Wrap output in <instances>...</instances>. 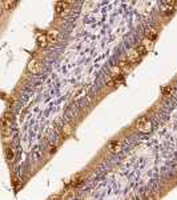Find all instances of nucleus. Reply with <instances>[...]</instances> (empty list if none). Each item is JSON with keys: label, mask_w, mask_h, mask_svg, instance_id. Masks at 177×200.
<instances>
[{"label": "nucleus", "mask_w": 177, "mask_h": 200, "mask_svg": "<svg viewBox=\"0 0 177 200\" xmlns=\"http://www.w3.org/2000/svg\"><path fill=\"white\" fill-rule=\"evenodd\" d=\"M5 155H7V159H8V160H13V152L11 151L9 148L7 149V151H5Z\"/></svg>", "instance_id": "13"}, {"label": "nucleus", "mask_w": 177, "mask_h": 200, "mask_svg": "<svg viewBox=\"0 0 177 200\" xmlns=\"http://www.w3.org/2000/svg\"><path fill=\"white\" fill-rule=\"evenodd\" d=\"M136 128L139 131H141V132H149L152 127H151V123H149L148 120L139 119V120H137V123H136Z\"/></svg>", "instance_id": "1"}, {"label": "nucleus", "mask_w": 177, "mask_h": 200, "mask_svg": "<svg viewBox=\"0 0 177 200\" xmlns=\"http://www.w3.org/2000/svg\"><path fill=\"white\" fill-rule=\"evenodd\" d=\"M121 68H123L125 72H128V71L131 69V65L126 63V62H121Z\"/></svg>", "instance_id": "12"}, {"label": "nucleus", "mask_w": 177, "mask_h": 200, "mask_svg": "<svg viewBox=\"0 0 177 200\" xmlns=\"http://www.w3.org/2000/svg\"><path fill=\"white\" fill-rule=\"evenodd\" d=\"M169 91H172V87H167V88H165V90H164V95H168Z\"/></svg>", "instance_id": "17"}, {"label": "nucleus", "mask_w": 177, "mask_h": 200, "mask_svg": "<svg viewBox=\"0 0 177 200\" xmlns=\"http://www.w3.org/2000/svg\"><path fill=\"white\" fill-rule=\"evenodd\" d=\"M68 5H69V3H67V2H59V3L56 4V12H57L59 15L64 16V15L69 11Z\"/></svg>", "instance_id": "2"}, {"label": "nucleus", "mask_w": 177, "mask_h": 200, "mask_svg": "<svg viewBox=\"0 0 177 200\" xmlns=\"http://www.w3.org/2000/svg\"><path fill=\"white\" fill-rule=\"evenodd\" d=\"M120 75V68L119 67H113L112 68V76H119Z\"/></svg>", "instance_id": "14"}, {"label": "nucleus", "mask_w": 177, "mask_h": 200, "mask_svg": "<svg viewBox=\"0 0 177 200\" xmlns=\"http://www.w3.org/2000/svg\"><path fill=\"white\" fill-rule=\"evenodd\" d=\"M121 149V143L120 142H110L109 143V151L110 152H119Z\"/></svg>", "instance_id": "7"}, {"label": "nucleus", "mask_w": 177, "mask_h": 200, "mask_svg": "<svg viewBox=\"0 0 177 200\" xmlns=\"http://www.w3.org/2000/svg\"><path fill=\"white\" fill-rule=\"evenodd\" d=\"M49 200H60V197H59V196H53V197H51Z\"/></svg>", "instance_id": "18"}, {"label": "nucleus", "mask_w": 177, "mask_h": 200, "mask_svg": "<svg viewBox=\"0 0 177 200\" xmlns=\"http://www.w3.org/2000/svg\"><path fill=\"white\" fill-rule=\"evenodd\" d=\"M2 135H3V140L7 143L12 139V131H11V127H5V128H2Z\"/></svg>", "instance_id": "5"}, {"label": "nucleus", "mask_w": 177, "mask_h": 200, "mask_svg": "<svg viewBox=\"0 0 177 200\" xmlns=\"http://www.w3.org/2000/svg\"><path fill=\"white\" fill-rule=\"evenodd\" d=\"M158 199V195L156 192H149L147 195V200H157Z\"/></svg>", "instance_id": "11"}, {"label": "nucleus", "mask_w": 177, "mask_h": 200, "mask_svg": "<svg viewBox=\"0 0 177 200\" xmlns=\"http://www.w3.org/2000/svg\"><path fill=\"white\" fill-rule=\"evenodd\" d=\"M141 46L144 47V49H145V51H149V49L152 48V40H149V39H144Z\"/></svg>", "instance_id": "10"}, {"label": "nucleus", "mask_w": 177, "mask_h": 200, "mask_svg": "<svg viewBox=\"0 0 177 200\" xmlns=\"http://www.w3.org/2000/svg\"><path fill=\"white\" fill-rule=\"evenodd\" d=\"M63 131H64L65 135H71V125H65Z\"/></svg>", "instance_id": "15"}, {"label": "nucleus", "mask_w": 177, "mask_h": 200, "mask_svg": "<svg viewBox=\"0 0 177 200\" xmlns=\"http://www.w3.org/2000/svg\"><path fill=\"white\" fill-rule=\"evenodd\" d=\"M47 42H48V39L46 35H39L37 36V44L40 47H46L47 46Z\"/></svg>", "instance_id": "9"}, {"label": "nucleus", "mask_w": 177, "mask_h": 200, "mask_svg": "<svg viewBox=\"0 0 177 200\" xmlns=\"http://www.w3.org/2000/svg\"><path fill=\"white\" fill-rule=\"evenodd\" d=\"M126 59H128L129 63H136L139 62L140 59V53L137 49H131V51H128V53H126Z\"/></svg>", "instance_id": "3"}, {"label": "nucleus", "mask_w": 177, "mask_h": 200, "mask_svg": "<svg viewBox=\"0 0 177 200\" xmlns=\"http://www.w3.org/2000/svg\"><path fill=\"white\" fill-rule=\"evenodd\" d=\"M4 4L7 5L8 8H11V7H13V5H15V2H4Z\"/></svg>", "instance_id": "16"}, {"label": "nucleus", "mask_w": 177, "mask_h": 200, "mask_svg": "<svg viewBox=\"0 0 177 200\" xmlns=\"http://www.w3.org/2000/svg\"><path fill=\"white\" fill-rule=\"evenodd\" d=\"M57 37H59V32H57L56 30H55V31H49L48 35H47L48 42H56Z\"/></svg>", "instance_id": "8"}, {"label": "nucleus", "mask_w": 177, "mask_h": 200, "mask_svg": "<svg viewBox=\"0 0 177 200\" xmlns=\"http://www.w3.org/2000/svg\"><path fill=\"white\" fill-rule=\"evenodd\" d=\"M28 69L31 72H34V74H39V72L41 71V64L37 62V60H32V62H30L28 64Z\"/></svg>", "instance_id": "4"}, {"label": "nucleus", "mask_w": 177, "mask_h": 200, "mask_svg": "<svg viewBox=\"0 0 177 200\" xmlns=\"http://www.w3.org/2000/svg\"><path fill=\"white\" fill-rule=\"evenodd\" d=\"M144 33H145V39H149V40H153V39H156V36H157L156 30L152 28V27H148V28H145Z\"/></svg>", "instance_id": "6"}]
</instances>
